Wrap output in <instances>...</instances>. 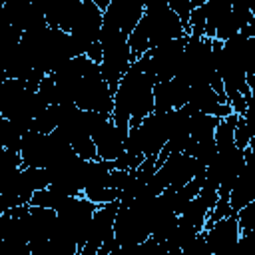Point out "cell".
Segmentation results:
<instances>
[{"mask_svg": "<svg viewBox=\"0 0 255 255\" xmlns=\"http://www.w3.org/2000/svg\"><path fill=\"white\" fill-rule=\"evenodd\" d=\"M237 114H231L227 116L225 120L219 122L217 129H215V143H217V149H227L231 145H235V126H237Z\"/></svg>", "mask_w": 255, "mask_h": 255, "instance_id": "ffe728a7", "label": "cell"}, {"mask_svg": "<svg viewBox=\"0 0 255 255\" xmlns=\"http://www.w3.org/2000/svg\"><path fill=\"white\" fill-rule=\"evenodd\" d=\"M80 6H82V0H52V2L44 4L42 10L46 14L48 26L70 32Z\"/></svg>", "mask_w": 255, "mask_h": 255, "instance_id": "9a60e30c", "label": "cell"}, {"mask_svg": "<svg viewBox=\"0 0 255 255\" xmlns=\"http://www.w3.org/2000/svg\"><path fill=\"white\" fill-rule=\"evenodd\" d=\"M217 143H215V137L213 139H205V141H191L189 139V145H187V149H185V153H189V155H193L199 163H203L205 167L215 159V155H217Z\"/></svg>", "mask_w": 255, "mask_h": 255, "instance_id": "44dd1931", "label": "cell"}, {"mask_svg": "<svg viewBox=\"0 0 255 255\" xmlns=\"http://www.w3.org/2000/svg\"><path fill=\"white\" fill-rule=\"evenodd\" d=\"M52 249H54V255H80L78 243L60 233H56L52 237Z\"/></svg>", "mask_w": 255, "mask_h": 255, "instance_id": "484cf974", "label": "cell"}, {"mask_svg": "<svg viewBox=\"0 0 255 255\" xmlns=\"http://www.w3.org/2000/svg\"><path fill=\"white\" fill-rule=\"evenodd\" d=\"M253 199H255V155L247 147L245 149V165L229 193V205H231L233 213H237Z\"/></svg>", "mask_w": 255, "mask_h": 255, "instance_id": "4fadbf2b", "label": "cell"}, {"mask_svg": "<svg viewBox=\"0 0 255 255\" xmlns=\"http://www.w3.org/2000/svg\"><path fill=\"white\" fill-rule=\"evenodd\" d=\"M189 112V137L191 141H205V139H213L215 129L219 126V118L207 116L203 112L193 110L191 106H185Z\"/></svg>", "mask_w": 255, "mask_h": 255, "instance_id": "e0dca14e", "label": "cell"}, {"mask_svg": "<svg viewBox=\"0 0 255 255\" xmlns=\"http://www.w3.org/2000/svg\"><path fill=\"white\" fill-rule=\"evenodd\" d=\"M203 233H205L209 255H233L235 245L241 235V229H239L237 217L229 215V217L213 223L211 227H207Z\"/></svg>", "mask_w": 255, "mask_h": 255, "instance_id": "9c48e42d", "label": "cell"}, {"mask_svg": "<svg viewBox=\"0 0 255 255\" xmlns=\"http://www.w3.org/2000/svg\"><path fill=\"white\" fill-rule=\"evenodd\" d=\"M98 207L100 205H96L94 201H90L86 195L70 197L68 203L58 211V227H56V233L74 239L78 243L80 251H82V247L86 245V241L90 237L92 219H94V213L98 211Z\"/></svg>", "mask_w": 255, "mask_h": 255, "instance_id": "277c9868", "label": "cell"}, {"mask_svg": "<svg viewBox=\"0 0 255 255\" xmlns=\"http://www.w3.org/2000/svg\"><path fill=\"white\" fill-rule=\"evenodd\" d=\"M185 106H191L193 110L203 112V114L213 116V118H219V120H225L227 116L233 114L231 106L225 100H221L209 84L191 86L187 90V104Z\"/></svg>", "mask_w": 255, "mask_h": 255, "instance_id": "30bf717a", "label": "cell"}, {"mask_svg": "<svg viewBox=\"0 0 255 255\" xmlns=\"http://www.w3.org/2000/svg\"><path fill=\"white\" fill-rule=\"evenodd\" d=\"M104 26V12L96 6L94 0H82V6L74 18V24L70 28V36L80 52V56H86L88 50L100 42Z\"/></svg>", "mask_w": 255, "mask_h": 255, "instance_id": "5b68a950", "label": "cell"}, {"mask_svg": "<svg viewBox=\"0 0 255 255\" xmlns=\"http://www.w3.org/2000/svg\"><path fill=\"white\" fill-rule=\"evenodd\" d=\"M92 62H96V64H102V60H104V50H102V44L100 42H96L90 50H88V54H86Z\"/></svg>", "mask_w": 255, "mask_h": 255, "instance_id": "1f68e13d", "label": "cell"}, {"mask_svg": "<svg viewBox=\"0 0 255 255\" xmlns=\"http://www.w3.org/2000/svg\"><path fill=\"white\" fill-rule=\"evenodd\" d=\"M243 165H245V149L237 145L219 149L215 159L205 169L203 189H213L219 193V197H229Z\"/></svg>", "mask_w": 255, "mask_h": 255, "instance_id": "3957f363", "label": "cell"}, {"mask_svg": "<svg viewBox=\"0 0 255 255\" xmlns=\"http://www.w3.org/2000/svg\"><path fill=\"white\" fill-rule=\"evenodd\" d=\"M30 255H54L52 241H32L30 243Z\"/></svg>", "mask_w": 255, "mask_h": 255, "instance_id": "4dcf8cb0", "label": "cell"}, {"mask_svg": "<svg viewBox=\"0 0 255 255\" xmlns=\"http://www.w3.org/2000/svg\"><path fill=\"white\" fill-rule=\"evenodd\" d=\"M239 32H241V24H239L237 16L233 14V10H229V12L219 20V24H217V28H215V38H213V40L227 42V40H231L233 36H237Z\"/></svg>", "mask_w": 255, "mask_h": 255, "instance_id": "cb8c5ba5", "label": "cell"}, {"mask_svg": "<svg viewBox=\"0 0 255 255\" xmlns=\"http://www.w3.org/2000/svg\"><path fill=\"white\" fill-rule=\"evenodd\" d=\"M185 36L187 34H185L181 20L175 16V12L169 8L167 2L159 0V2L145 4L143 18L139 20L137 28L131 32L128 42L133 52V58L139 60L149 50H153L165 42L185 38Z\"/></svg>", "mask_w": 255, "mask_h": 255, "instance_id": "7a4b0ae2", "label": "cell"}, {"mask_svg": "<svg viewBox=\"0 0 255 255\" xmlns=\"http://www.w3.org/2000/svg\"><path fill=\"white\" fill-rule=\"evenodd\" d=\"M56 227H58V211L30 205V215H28L30 243L32 241H52Z\"/></svg>", "mask_w": 255, "mask_h": 255, "instance_id": "5bb4252c", "label": "cell"}, {"mask_svg": "<svg viewBox=\"0 0 255 255\" xmlns=\"http://www.w3.org/2000/svg\"><path fill=\"white\" fill-rule=\"evenodd\" d=\"M205 0H167L169 8L175 12V16L181 20L183 28H185V34L191 36V28H189V18H191V12L201 6Z\"/></svg>", "mask_w": 255, "mask_h": 255, "instance_id": "603a6c76", "label": "cell"}, {"mask_svg": "<svg viewBox=\"0 0 255 255\" xmlns=\"http://www.w3.org/2000/svg\"><path fill=\"white\" fill-rule=\"evenodd\" d=\"M187 38L189 36L165 42L141 56L145 60L147 70H151V74L155 76L157 82H169L175 78L181 58H183V52H185V46H187Z\"/></svg>", "mask_w": 255, "mask_h": 255, "instance_id": "8992f818", "label": "cell"}, {"mask_svg": "<svg viewBox=\"0 0 255 255\" xmlns=\"http://www.w3.org/2000/svg\"><path fill=\"white\" fill-rule=\"evenodd\" d=\"M38 94L40 98L48 104V106H56L58 104V88H56V80L52 76H46L42 80V84L38 86Z\"/></svg>", "mask_w": 255, "mask_h": 255, "instance_id": "83f0119b", "label": "cell"}, {"mask_svg": "<svg viewBox=\"0 0 255 255\" xmlns=\"http://www.w3.org/2000/svg\"><path fill=\"white\" fill-rule=\"evenodd\" d=\"M22 137L24 135L6 118H0V143H2V147H6V149H18L20 151Z\"/></svg>", "mask_w": 255, "mask_h": 255, "instance_id": "d4e9b609", "label": "cell"}, {"mask_svg": "<svg viewBox=\"0 0 255 255\" xmlns=\"http://www.w3.org/2000/svg\"><path fill=\"white\" fill-rule=\"evenodd\" d=\"M114 163L104 161V159H94L88 163V173H86V185H84V195L92 197L104 189L110 187V175H112Z\"/></svg>", "mask_w": 255, "mask_h": 255, "instance_id": "2e32d148", "label": "cell"}, {"mask_svg": "<svg viewBox=\"0 0 255 255\" xmlns=\"http://www.w3.org/2000/svg\"><path fill=\"white\" fill-rule=\"evenodd\" d=\"M201 8L205 12V38L213 40L219 20L231 10V2H227V0H205L201 4Z\"/></svg>", "mask_w": 255, "mask_h": 255, "instance_id": "ac0fdd59", "label": "cell"}, {"mask_svg": "<svg viewBox=\"0 0 255 255\" xmlns=\"http://www.w3.org/2000/svg\"><path fill=\"white\" fill-rule=\"evenodd\" d=\"M96 149H98V157L104 161H116L120 155H124L126 151V141L128 137L118 129V126L114 124V120H106V124L92 135Z\"/></svg>", "mask_w": 255, "mask_h": 255, "instance_id": "7c38bea8", "label": "cell"}, {"mask_svg": "<svg viewBox=\"0 0 255 255\" xmlns=\"http://www.w3.org/2000/svg\"><path fill=\"white\" fill-rule=\"evenodd\" d=\"M155 82L157 80L151 74V70H147L143 58L133 62L129 70L124 74L114 96L116 108L112 120L126 137L129 135L131 128H137L147 116L155 112V102H153Z\"/></svg>", "mask_w": 255, "mask_h": 255, "instance_id": "6da1fadb", "label": "cell"}, {"mask_svg": "<svg viewBox=\"0 0 255 255\" xmlns=\"http://www.w3.org/2000/svg\"><path fill=\"white\" fill-rule=\"evenodd\" d=\"M233 255H255V231H243L239 235Z\"/></svg>", "mask_w": 255, "mask_h": 255, "instance_id": "f546056e", "label": "cell"}, {"mask_svg": "<svg viewBox=\"0 0 255 255\" xmlns=\"http://www.w3.org/2000/svg\"><path fill=\"white\" fill-rule=\"evenodd\" d=\"M237 221H239V229L243 231H255V199L251 203H247L243 209H239L235 213Z\"/></svg>", "mask_w": 255, "mask_h": 255, "instance_id": "4316f807", "label": "cell"}, {"mask_svg": "<svg viewBox=\"0 0 255 255\" xmlns=\"http://www.w3.org/2000/svg\"><path fill=\"white\" fill-rule=\"evenodd\" d=\"M251 137H253L251 128L247 126L245 118L239 116V118H237V126H235V145L241 147V149H247L249 143H251Z\"/></svg>", "mask_w": 255, "mask_h": 255, "instance_id": "f1b7e54d", "label": "cell"}, {"mask_svg": "<svg viewBox=\"0 0 255 255\" xmlns=\"http://www.w3.org/2000/svg\"><path fill=\"white\" fill-rule=\"evenodd\" d=\"M60 126V108L58 104L56 106H48L36 120H34V129L40 131V133H52L56 131Z\"/></svg>", "mask_w": 255, "mask_h": 255, "instance_id": "7402d4cb", "label": "cell"}, {"mask_svg": "<svg viewBox=\"0 0 255 255\" xmlns=\"http://www.w3.org/2000/svg\"><path fill=\"white\" fill-rule=\"evenodd\" d=\"M137 133H139V141H141V149L145 153V157L149 155H159L161 149L167 143V128H165V114H157L153 112L151 116H147L139 126H137Z\"/></svg>", "mask_w": 255, "mask_h": 255, "instance_id": "8fae6325", "label": "cell"}, {"mask_svg": "<svg viewBox=\"0 0 255 255\" xmlns=\"http://www.w3.org/2000/svg\"><path fill=\"white\" fill-rule=\"evenodd\" d=\"M114 233L120 245H137L151 237L149 223L131 207V203H120Z\"/></svg>", "mask_w": 255, "mask_h": 255, "instance_id": "52a82bcc", "label": "cell"}, {"mask_svg": "<svg viewBox=\"0 0 255 255\" xmlns=\"http://www.w3.org/2000/svg\"><path fill=\"white\" fill-rule=\"evenodd\" d=\"M145 4L139 0H112L108 10L104 12V24L118 28L124 36H131V32L137 28L139 20L143 18Z\"/></svg>", "mask_w": 255, "mask_h": 255, "instance_id": "ba28073f", "label": "cell"}, {"mask_svg": "<svg viewBox=\"0 0 255 255\" xmlns=\"http://www.w3.org/2000/svg\"><path fill=\"white\" fill-rule=\"evenodd\" d=\"M68 195H64L62 191H58L56 187H46V189H40L34 193L30 205L34 207H44V209H52V211H60L66 203H68Z\"/></svg>", "mask_w": 255, "mask_h": 255, "instance_id": "d6986e66", "label": "cell"}]
</instances>
